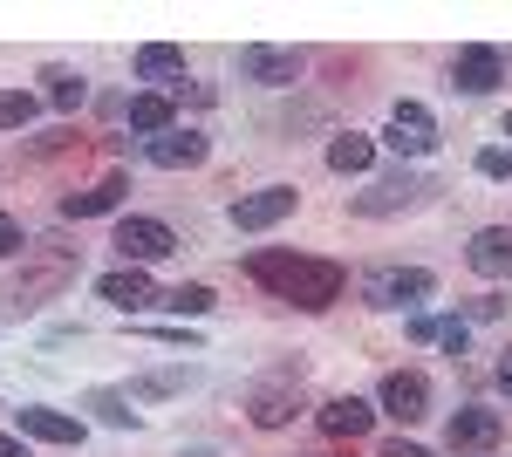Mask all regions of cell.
<instances>
[{
  "mask_svg": "<svg viewBox=\"0 0 512 457\" xmlns=\"http://www.w3.org/2000/svg\"><path fill=\"white\" fill-rule=\"evenodd\" d=\"M246 273H253L267 294L308 307V314H321V307H335L349 294V273L335 267V260H308V253H253Z\"/></svg>",
  "mask_w": 512,
  "mask_h": 457,
  "instance_id": "6da1fadb",
  "label": "cell"
},
{
  "mask_svg": "<svg viewBox=\"0 0 512 457\" xmlns=\"http://www.w3.org/2000/svg\"><path fill=\"white\" fill-rule=\"evenodd\" d=\"M437 198V178L424 171H396V178H376L369 191H355V212L362 219H396V212H417Z\"/></svg>",
  "mask_w": 512,
  "mask_h": 457,
  "instance_id": "7a4b0ae2",
  "label": "cell"
},
{
  "mask_svg": "<svg viewBox=\"0 0 512 457\" xmlns=\"http://www.w3.org/2000/svg\"><path fill=\"white\" fill-rule=\"evenodd\" d=\"M437 294V280L424 267H376L362 273V301L369 307H424Z\"/></svg>",
  "mask_w": 512,
  "mask_h": 457,
  "instance_id": "3957f363",
  "label": "cell"
},
{
  "mask_svg": "<svg viewBox=\"0 0 512 457\" xmlns=\"http://www.w3.org/2000/svg\"><path fill=\"white\" fill-rule=\"evenodd\" d=\"M117 253H123V267H151V260H164V253H178V232L164 226V219H123Z\"/></svg>",
  "mask_w": 512,
  "mask_h": 457,
  "instance_id": "277c9868",
  "label": "cell"
},
{
  "mask_svg": "<svg viewBox=\"0 0 512 457\" xmlns=\"http://www.w3.org/2000/svg\"><path fill=\"white\" fill-rule=\"evenodd\" d=\"M499 437H506V423H499V410H458L451 417V430H444V444L458 457H485V451H499Z\"/></svg>",
  "mask_w": 512,
  "mask_h": 457,
  "instance_id": "5b68a950",
  "label": "cell"
},
{
  "mask_svg": "<svg viewBox=\"0 0 512 457\" xmlns=\"http://www.w3.org/2000/svg\"><path fill=\"white\" fill-rule=\"evenodd\" d=\"M383 144H390L396 157H424L437 144V116L424 110V103H396L390 110V130H383Z\"/></svg>",
  "mask_w": 512,
  "mask_h": 457,
  "instance_id": "8992f818",
  "label": "cell"
},
{
  "mask_svg": "<svg viewBox=\"0 0 512 457\" xmlns=\"http://www.w3.org/2000/svg\"><path fill=\"white\" fill-rule=\"evenodd\" d=\"M246 410H253V423H260V430L294 423V410H301V369H287L280 382H260V389L246 396Z\"/></svg>",
  "mask_w": 512,
  "mask_h": 457,
  "instance_id": "52a82bcc",
  "label": "cell"
},
{
  "mask_svg": "<svg viewBox=\"0 0 512 457\" xmlns=\"http://www.w3.org/2000/svg\"><path fill=\"white\" fill-rule=\"evenodd\" d=\"M294 198H301V191H294V185H267V191H246V198H233V226H239V232H267V226H280V219L294 212Z\"/></svg>",
  "mask_w": 512,
  "mask_h": 457,
  "instance_id": "ba28073f",
  "label": "cell"
},
{
  "mask_svg": "<svg viewBox=\"0 0 512 457\" xmlns=\"http://www.w3.org/2000/svg\"><path fill=\"white\" fill-rule=\"evenodd\" d=\"M506 82V55L499 48H458V62H451V89H465V96H492Z\"/></svg>",
  "mask_w": 512,
  "mask_h": 457,
  "instance_id": "9c48e42d",
  "label": "cell"
},
{
  "mask_svg": "<svg viewBox=\"0 0 512 457\" xmlns=\"http://www.w3.org/2000/svg\"><path fill=\"white\" fill-rule=\"evenodd\" d=\"M239 76L246 82H267V89H287V82H301V55L294 48H239Z\"/></svg>",
  "mask_w": 512,
  "mask_h": 457,
  "instance_id": "30bf717a",
  "label": "cell"
},
{
  "mask_svg": "<svg viewBox=\"0 0 512 457\" xmlns=\"http://www.w3.org/2000/svg\"><path fill=\"white\" fill-rule=\"evenodd\" d=\"M96 294L110 307H123V314H144V307H158V287H151V273L144 267H117L96 280Z\"/></svg>",
  "mask_w": 512,
  "mask_h": 457,
  "instance_id": "8fae6325",
  "label": "cell"
},
{
  "mask_svg": "<svg viewBox=\"0 0 512 457\" xmlns=\"http://www.w3.org/2000/svg\"><path fill=\"white\" fill-rule=\"evenodd\" d=\"M383 410H390L396 423H417L424 410H431V382L417 376V369H396V376H383Z\"/></svg>",
  "mask_w": 512,
  "mask_h": 457,
  "instance_id": "7c38bea8",
  "label": "cell"
},
{
  "mask_svg": "<svg viewBox=\"0 0 512 457\" xmlns=\"http://www.w3.org/2000/svg\"><path fill=\"white\" fill-rule=\"evenodd\" d=\"M465 260H472V273H485V280H506V273H512V226H485V232H472Z\"/></svg>",
  "mask_w": 512,
  "mask_h": 457,
  "instance_id": "4fadbf2b",
  "label": "cell"
},
{
  "mask_svg": "<svg viewBox=\"0 0 512 457\" xmlns=\"http://www.w3.org/2000/svg\"><path fill=\"white\" fill-rule=\"evenodd\" d=\"M144 157H151L158 171H192V164H205V137H198V130H164V137L144 144Z\"/></svg>",
  "mask_w": 512,
  "mask_h": 457,
  "instance_id": "5bb4252c",
  "label": "cell"
},
{
  "mask_svg": "<svg viewBox=\"0 0 512 457\" xmlns=\"http://www.w3.org/2000/svg\"><path fill=\"white\" fill-rule=\"evenodd\" d=\"M369 423H376V410L362 396H328L321 403V430L328 437H369Z\"/></svg>",
  "mask_w": 512,
  "mask_h": 457,
  "instance_id": "9a60e30c",
  "label": "cell"
},
{
  "mask_svg": "<svg viewBox=\"0 0 512 457\" xmlns=\"http://www.w3.org/2000/svg\"><path fill=\"white\" fill-rule=\"evenodd\" d=\"M21 437H35V444H82V423L62 417V410H41V403H28V410H21Z\"/></svg>",
  "mask_w": 512,
  "mask_h": 457,
  "instance_id": "2e32d148",
  "label": "cell"
},
{
  "mask_svg": "<svg viewBox=\"0 0 512 457\" xmlns=\"http://www.w3.org/2000/svg\"><path fill=\"white\" fill-rule=\"evenodd\" d=\"M123 178H103V185H89V191H69L62 198V219H103V212H117L123 205Z\"/></svg>",
  "mask_w": 512,
  "mask_h": 457,
  "instance_id": "e0dca14e",
  "label": "cell"
},
{
  "mask_svg": "<svg viewBox=\"0 0 512 457\" xmlns=\"http://www.w3.org/2000/svg\"><path fill=\"white\" fill-rule=\"evenodd\" d=\"M69 273H76V260H55V267H41V273H28V280H14V294H7V301H14V307H41L55 287H69Z\"/></svg>",
  "mask_w": 512,
  "mask_h": 457,
  "instance_id": "ac0fdd59",
  "label": "cell"
},
{
  "mask_svg": "<svg viewBox=\"0 0 512 457\" xmlns=\"http://www.w3.org/2000/svg\"><path fill=\"white\" fill-rule=\"evenodd\" d=\"M369 164H376V137H335V144H328V171H342V178H362V171H369Z\"/></svg>",
  "mask_w": 512,
  "mask_h": 457,
  "instance_id": "d6986e66",
  "label": "cell"
},
{
  "mask_svg": "<svg viewBox=\"0 0 512 457\" xmlns=\"http://www.w3.org/2000/svg\"><path fill=\"white\" fill-rule=\"evenodd\" d=\"M130 130H144V137H164V130H178V123H171V96H158V89L130 96Z\"/></svg>",
  "mask_w": 512,
  "mask_h": 457,
  "instance_id": "ffe728a7",
  "label": "cell"
},
{
  "mask_svg": "<svg viewBox=\"0 0 512 457\" xmlns=\"http://www.w3.org/2000/svg\"><path fill=\"white\" fill-rule=\"evenodd\" d=\"M137 76H144V82H171V76H185V55H178L171 41H144V48H137Z\"/></svg>",
  "mask_w": 512,
  "mask_h": 457,
  "instance_id": "44dd1931",
  "label": "cell"
},
{
  "mask_svg": "<svg viewBox=\"0 0 512 457\" xmlns=\"http://www.w3.org/2000/svg\"><path fill=\"white\" fill-rule=\"evenodd\" d=\"M35 96H28V89H0V130H28V123H35Z\"/></svg>",
  "mask_w": 512,
  "mask_h": 457,
  "instance_id": "7402d4cb",
  "label": "cell"
},
{
  "mask_svg": "<svg viewBox=\"0 0 512 457\" xmlns=\"http://www.w3.org/2000/svg\"><path fill=\"white\" fill-rule=\"evenodd\" d=\"M158 307H171V314H212V287H171V294H158Z\"/></svg>",
  "mask_w": 512,
  "mask_h": 457,
  "instance_id": "603a6c76",
  "label": "cell"
},
{
  "mask_svg": "<svg viewBox=\"0 0 512 457\" xmlns=\"http://www.w3.org/2000/svg\"><path fill=\"white\" fill-rule=\"evenodd\" d=\"M82 96H89V82H82V76H69V69H48V103H55V110H76Z\"/></svg>",
  "mask_w": 512,
  "mask_h": 457,
  "instance_id": "cb8c5ba5",
  "label": "cell"
},
{
  "mask_svg": "<svg viewBox=\"0 0 512 457\" xmlns=\"http://www.w3.org/2000/svg\"><path fill=\"white\" fill-rule=\"evenodd\" d=\"M89 410H96L103 423H117V430H137V410L123 403L117 389H96V396H89Z\"/></svg>",
  "mask_w": 512,
  "mask_h": 457,
  "instance_id": "d4e9b609",
  "label": "cell"
},
{
  "mask_svg": "<svg viewBox=\"0 0 512 457\" xmlns=\"http://www.w3.org/2000/svg\"><path fill=\"white\" fill-rule=\"evenodd\" d=\"M14 253H28V232H21V219L0 212V260H14Z\"/></svg>",
  "mask_w": 512,
  "mask_h": 457,
  "instance_id": "484cf974",
  "label": "cell"
},
{
  "mask_svg": "<svg viewBox=\"0 0 512 457\" xmlns=\"http://www.w3.org/2000/svg\"><path fill=\"white\" fill-rule=\"evenodd\" d=\"M478 171H485V178H512V151H506V144L478 151Z\"/></svg>",
  "mask_w": 512,
  "mask_h": 457,
  "instance_id": "4316f807",
  "label": "cell"
},
{
  "mask_svg": "<svg viewBox=\"0 0 512 457\" xmlns=\"http://www.w3.org/2000/svg\"><path fill=\"white\" fill-rule=\"evenodd\" d=\"M437 342L451 348V355H465V342H472V328H465V321H437Z\"/></svg>",
  "mask_w": 512,
  "mask_h": 457,
  "instance_id": "83f0119b",
  "label": "cell"
},
{
  "mask_svg": "<svg viewBox=\"0 0 512 457\" xmlns=\"http://www.w3.org/2000/svg\"><path fill=\"white\" fill-rule=\"evenodd\" d=\"M383 457H431V451H424V444H403V437H390V444H383Z\"/></svg>",
  "mask_w": 512,
  "mask_h": 457,
  "instance_id": "f1b7e54d",
  "label": "cell"
},
{
  "mask_svg": "<svg viewBox=\"0 0 512 457\" xmlns=\"http://www.w3.org/2000/svg\"><path fill=\"white\" fill-rule=\"evenodd\" d=\"M0 457H28V444L21 437H0Z\"/></svg>",
  "mask_w": 512,
  "mask_h": 457,
  "instance_id": "f546056e",
  "label": "cell"
},
{
  "mask_svg": "<svg viewBox=\"0 0 512 457\" xmlns=\"http://www.w3.org/2000/svg\"><path fill=\"white\" fill-rule=\"evenodd\" d=\"M499 382H506V396H512V348L499 355Z\"/></svg>",
  "mask_w": 512,
  "mask_h": 457,
  "instance_id": "4dcf8cb0",
  "label": "cell"
},
{
  "mask_svg": "<svg viewBox=\"0 0 512 457\" xmlns=\"http://www.w3.org/2000/svg\"><path fill=\"white\" fill-rule=\"evenodd\" d=\"M499 137H506V151H512V116H506V123H499Z\"/></svg>",
  "mask_w": 512,
  "mask_h": 457,
  "instance_id": "1f68e13d",
  "label": "cell"
}]
</instances>
